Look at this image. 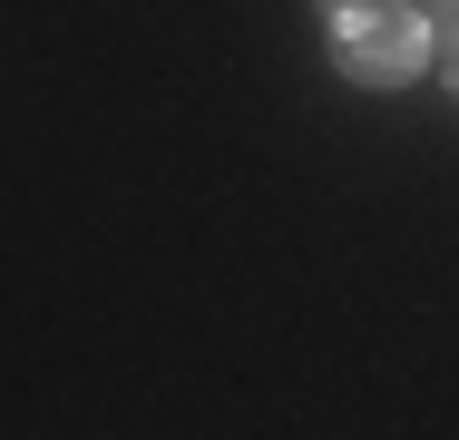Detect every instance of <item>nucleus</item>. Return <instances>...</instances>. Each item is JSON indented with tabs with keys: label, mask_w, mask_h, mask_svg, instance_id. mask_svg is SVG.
Wrapping results in <instances>:
<instances>
[{
	"label": "nucleus",
	"mask_w": 459,
	"mask_h": 440,
	"mask_svg": "<svg viewBox=\"0 0 459 440\" xmlns=\"http://www.w3.org/2000/svg\"><path fill=\"white\" fill-rule=\"evenodd\" d=\"M323 59L352 88H411L430 79L440 30H430L420 0H323Z\"/></svg>",
	"instance_id": "f257e3e1"
},
{
	"label": "nucleus",
	"mask_w": 459,
	"mask_h": 440,
	"mask_svg": "<svg viewBox=\"0 0 459 440\" xmlns=\"http://www.w3.org/2000/svg\"><path fill=\"white\" fill-rule=\"evenodd\" d=\"M430 69H440V88H450V98H459V20H450V30H440V59H430Z\"/></svg>",
	"instance_id": "f03ea898"
},
{
	"label": "nucleus",
	"mask_w": 459,
	"mask_h": 440,
	"mask_svg": "<svg viewBox=\"0 0 459 440\" xmlns=\"http://www.w3.org/2000/svg\"><path fill=\"white\" fill-rule=\"evenodd\" d=\"M420 10H430V20H459V0H420Z\"/></svg>",
	"instance_id": "7ed1b4c3"
}]
</instances>
